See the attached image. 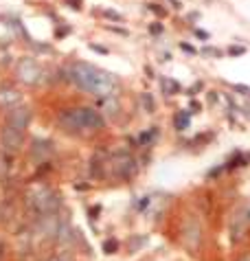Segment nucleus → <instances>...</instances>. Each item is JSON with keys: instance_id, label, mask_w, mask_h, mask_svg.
Returning <instances> with one entry per match:
<instances>
[{"instance_id": "obj_1", "label": "nucleus", "mask_w": 250, "mask_h": 261, "mask_svg": "<svg viewBox=\"0 0 250 261\" xmlns=\"http://www.w3.org/2000/svg\"><path fill=\"white\" fill-rule=\"evenodd\" d=\"M70 79L75 81L81 90H88L97 97H112L119 88L114 75H110L108 70H101L92 64L77 62L70 66Z\"/></svg>"}, {"instance_id": "obj_2", "label": "nucleus", "mask_w": 250, "mask_h": 261, "mask_svg": "<svg viewBox=\"0 0 250 261\" xmlns=\"http://www.w3.org/2000/svg\"><path fill=\"white\" fill-rule=\"evenodd\" d=\"M31 204L33 209L37 211L40 215H48V213H57V207H59V198L53 189L44 187V189H37L31 198Z\"/></svg>"}, {"instance_id": "obj_3", "label": "nucleus", "mask_w": 250, "mask_h": 261, "mask_svg": "<svg viewBox=\"0 0 250 261\" xmlns=\"http://www.w3.org/2000/svg\"><path fill=\"white\" fill-rule=\"evenodd\" d=\"M57 123H59V127H62L64 132H68V134H79V132H83L81 110H79V108L64 110V112L57 116Z\"/></svg>"}, {"instance_id": "obj_4", "label": "nucleus", "mask_w": 250, "mask_h": 261, "mask_svg": "<svg viewBox=\"0 0 250 261\" xmlns=\"http://www.w3.org/2000/svg\"><path fill=\"white\" fill-rule=\"evenodd\" d=\"M110 167H112V174L119 178H132L136 174V160L127 154H119L110 160Z\"/></svg>"}, {"instance_id": "obj_5", "label": "nucleus", "mask_w": 250, "mask_h": 261, "mask_svg": "<svg viewBox=\"0 0 250 261\" xmlns=\"http://www.w3.org/2000/svg\"><path fill=\"white\" fill-rule=\"evenodd\" d=\"M31 123V110L29 105H13V108H9V114H7V125L15 127V130H24L26 125Z\"/></svg>"}, {"instance_id": "obj_6", "label": "nucleus", "mask_w": 250, "mask_h": 261, "mask_svg": "<svg viewBox=\"0 0 250 261\" xmlns=\"http://www.w3.org/2000/svg\"><path fill=\"white\" fill-rule=\"evenodd\" d=\"M59 231H62V222H59L57 213L42 215V220L37 222V235H42L44 240H48V237H57Z\"/></svg>"}, {"instance_id": "obj_7", "label": "nucleus", "mask_w": 250, "mask_h": 261, "mask_svg": "<svg viewBox=\"0 0 250 261\" xmlns=\"http://www.w3.org/2000/svg\"><path fill=\"white\" fill-rule=\"evenodd\" d=\"M0 145L7 149V152H11V154L18 152V149L22 147V132L4 123L2 132H0Z\"/></svg>"}, {"instance_id": "obj_8", "label": "nucleus", "mask_w": 250, "mask_h": 261, "mask_svg": "<svg viewBox=\"0 0 250 261\" xmlns=\"http://www.w3.org/2000/svg\"><path fill=\"white\" fill-rule=\"evenodd\" d=\"M81 123H83V132H99L103 130L105 121L99 114V110L94 108H81Z\"/></svg>"}, {"instance_id": "obj_9", "label": "nucleus", "mask_w": 250, "mask_h": 261, "mask_svg": "<svg viewBox=\"0 0 250 261\" xmlns=\"http://www.w3.org/2000/svg\"><path fill=\"white\" fill-rule=\"evenodd\" d=\"M40 68H37L35 62H31V59H24V62H20L18 66V79L24 81V84H35L37 77H40Z\"/></svg>"}, {"instance_id": "obj_10", "label": "nucleus", "mask_w": 250, "mask_h": 261, "mask_svg": "<svg viewBox=\"0 0 250 261\" xmlns=\"http://www.w3.org/2000/svg\"><path fill=\"white\" fill-rule=\"evenodd\" d=\"M31 154H33V158L42 163V160H46L53 154V147H51V143L48 141H40V138H35L33 145H31Z\"/></svg>"}, {"instance_id": "obj_11", "label": "nucleus", "mask_w": 250, "mask_h": 261, "mask_svg": "<svg viewBox=\"0 0 250 261\" xmlns=\"http://www.w3.org/2000/svg\"><path fill=\"white\" fill-rule=\"evenodd\" d=\"M20 101V92H15L13 88H0V105L4 108H13Z\"/></svg>"}, {"instance_id": "obj_12", "label": "nucleus", "mask_w": 250, "mask_h": 261, "mask_svg": "<svg viewBox=\"0 0 250 261\" xmlns=\"http://www.w3.org/2000/svg\"><path fill=\"white\" fill-rule=\"evenodd\" d=\"M191 125V116H189V112H178L176 114V130H187V127Z\"/></svg>"}, {"instance_id": "obj_13", "label": "nucleus", "mask_w": 250, "mask_h": 261, "mask_svg": "<svg viewBox=\"0 0 250 261\" xmlns=\"http://www.w3.org/2000/svg\"><path fill=\"white\" fill-rule=\"evenodd\" d=\"M163 88L167 94H176L178 90H180V86L176 84V81H169V79H163Z\"/></svg>"}, {"instance_id": "obj_14", "label": "nucleus", "mask_w": 250, "mask_h": 261, "mask_svg": "<svg viewBox=\"0 0 250 261\" xmlns=\"http://www.w3.org/2000/svg\"><path fill=\"white\" fill-rule=\"evenodd\" d=\"M143 103H145L147 112H154V99H152V94H143Z\"/></svg>"}, {"instance_id": "obj_15", "label": "nucleus", "mask_w": 250, "mask_h": 261, "mask_svg": "<svg viewBox=\"0 0 250 261\" xmlns=\"http://www.w3.org/2000/svg\"><path fill=\"white\" fill-rule=\"evenodd\" d=\"M116 251V242H105V253H114Z\"/></svg>"}, {"instance_id": "obj_16", "label": "nucleus", "mask_w": 250, "mask_h": 261, "mask_svg": "<svg viewBox=\"0 0 250 261\" xmlns=\"http://www.w3.org/2000/svg\"><path fill=\"white\" fill-rule=\"evenodd\" d=\"M229 53H231V55H242V53H244V46H231Z\"/></svg>"}, {"instance_id": "obj_17", "label": "nucleus", "mask_w": 250, "mask_h": 261, "mask_svg": "<svg viewBox=\"0 0 250 261\" xmlns=\"http://www.w3.org/2000/svg\"><path fill=\"white\" fill-rule=\"evenodd\" d=\"M180 48H182V51H187V53H191V55H196V48L189 46V44H180Z\"/></svg>"}, {"instance_id": "obj_18", "label": "nucleus", "mask_w": 250, "mask_h": 261, "mask_svg": "<svg viewBox=\"0 0 250 261\" xmlns=\"http://www.w3.org/2000/svg\"><path fill=\"white\" fill-rule=\"evenodd\" d=\"M105 15H108V18H112V20H121V15L116 13V11H105Z\"/></svg>"}, {"instance_id": "obj_19", "label": "nucleus", "mask_w": 250, "mask_h": 261, "mask_svg": "<svg viewBox=\"0 0 250 261\" xmlns=\"http://www.w3.org/2000/svg\"><path fill=\"white\" fill-rule=\"evenodd\" d=\"M196 35H198V37H202V40H209V33H204L202 29H196Z\"/></svg>"}, {"instance_id": "obj_20", "label": "nucleus", "mask_w": 250, "mask_h": 261, "mask_svg": "<svg viewBox=\"0 0 250 261\" xmlns=\"http://www.w3.org/2000/svg\"><path fill=\"white\" fill-rule=\"evenodd\" d=\"M68 2H70V7H77V9L81 7V0H68Z\"/></svg>"}, {"instance_id": "obj_21", "label": "nucleus", "mask_w": 250, "mask_h": 261, "mask_svg": "<svg viewBox=\"0 0 250 261\" xmlns=\"http://www.w3.org/2000/svg\"><path fill=\"white\" fill-rule=\"evenodd\" d=\"M51 261H70L68 257H64V255H57V257H53Z\"/></svg>"}, {"instance_id": "obj_22", "label": "nucleus", "mask_w": 250, "mask_h": 261, "mask_svg": "<svg viewBox=\"0 0 250 261\" xmlns=\"http://www.w3.org/2000/svg\"><path fill=\"white\" fill-rule=\"evenodd\" d=\"M160 31H163V26L160 24H152V33H160Z\"/></svg>"}, {"instance_id": "obj_23", "label": "nucleus", "mask_w": 250, "mask_h": 261, "mask_svg": "<svg viewBox=\"0 0 250 261\" xmlns=\"http://www.w3.org/2000/svg\"><path fill=\"white\" fill-rule=\"evenodd\" d=\"M149 9H152V11H156V13H158V15H165V11H163V9H160V7H154V4H152V7H149Z\"/></svg>"}, {"instance_id": "obj_24", "label": "nucleus", "mask_w": 250, "mask_h": 261, "mask_svg": "<svg viewBox=\"0 0 250 261\" xmlns=\"http://www.w3.org/2000/svg\"><path fill=\"white\" fill-rule=\"evenodd\" d=\"M240 261H250V255H244V257H242Z\"/></svg>"}]
</instances>
